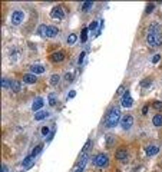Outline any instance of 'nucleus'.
<instances>
[{
  "label": "nucleus",
  "mask_w": 162,
  "mask_h": 172,
  "mask_svg": "<svg viewBox=\"0 0 162 172\" xmlns=\"http://www.w3.org/2000/svg\"><path fill=\"white\" fill-rule=\"evenodd\" d=\"M132 125H134V116H132V115H129V113L124 115L122 119H121V126H122L125 130H128V129L132 128Z\"/></svg>",
  "instance_id": "obj_5"
},
{
  "label": "nucleus",
  "mask_w": 162,
  "mask_h": 172,
  "mask_svg": "<svg viewBox=\"0 0 162 172\" xmlns=\"http://www.w3.org/2000/svg\"><path fill=\"white\" fill-rule=\"evenodd\" d=\"M49 132H50V130H49L48 126H45V128H42V135H49Z\"/></svg>",
  "instance_id": "obj_36"
},
{
  "label": "nucleus",
  "mask_w": 162,
  "mask_h": 172,
  "mask_svg": "<svg viewBox=\"0 0 162 172\" xmlns=\"http://www.w3.org/2000/svg\"><path fill=\"white\" fill-rule=\"evenodd\" d=\"M152 125L155 126V128H159V126H162V115H161V113L153 115V118H152Z\"/></svg>",
  "instance_id": "obj_15"
},
{
  "label": "nucleus",
  "mask_w": 162,
  "mask_h": 172,
  "mask_svg": "<svg viewBox=\"0 0 162 172\" xmlns=\"http://www.w3.org/2000/svg\"><path fill=\"white\" fill-rule=\"evenodd\" d=\"M115 158L121 161V162H126L128 161V151L126 148H119L116 149V152H115Z\"/></svg>",
  "instance_id": "obj_10"
},
{
  "label": "nucleus",
  "mask_w": 162,
  "mask_h": 172,
  "mask_svg": "<svg viewBox=\"0 0 162 172\" xmlns=\"http://www.w3.org/2000/svg\"><path fill=\"white\" fill-rule=\"evenodd\" d=\"M42 149H43V145H42V144H40V145H38V146H36V148L33 149V152H32V154H30V155H32V156H33V158H34V156H38V155L40 154V152H42Z\"/></svg>",
  "instance_id": "obj_26"
},
{
  "label": "nucleus",
  "mask_w": 162,
  "mask_h": 172,
  "mask_svg": "<svg viewBox=\"0 0 162 172\" xmlns=\"http://www.w3.org/2000/svg\"><path fill=\"white\" fill-rule=\"evenodd\" d=\"M46 32H48V26L40 24V26L38 27V35L39 36H46Z\"/></svg>",
  "instance_id": "obj_23"
},
{
  "label": "nucleus",
  "mask_w": 162,
  "mask_h": 172,
  "mask_svg": "<svg viewBox=\"0 0 162 172\" xmlns=\"http://www.w3.org/2000/svg\"><path fill=\"white\" fill-rule=\"evenodd\" d=\"M50 16H52V19L62 20V19H65L66 13H65V9H63L62 6H56V7H53V9H52V12H50Z\"/></svg>",
  "instance_id": "obj_6"
},
{
  "label": "nucleus",
  "mask_w": 162,
  "mask_h": 172,
  "mask_svg": "<svg viewBox=\"0 0 162 172\" xmlns=\"http://www.w3.org/2000/svg\"><path fill=\"white\" fill-rule=\"evenodd\" d=\"M92 163L98 168H105L109 163V156L106 154H98L92 158Z\"/></svg>",
  "instance_id": "obj_3"
},
{
  "label": "nucleus",
  "mask_w": 162,
  "mask_h": 172,
  "mask_svg": "<svg viewBox=\"0 0 162 172\" xmlns=\"http://www.w3.org/2000/svg\"><path fill=\"white\" fill-rule=\"evenodd\" d=\"M153 10H155V5H153V3H148V5H146V9H145V13L151 14Z\"/></svg>",
  "instance_id": "obj_28"
},
{
  "label": "nucleus",
  "mask_w": 162,
  "mask_h": 172,
  "mask_svg": "<svg viewBox=\"0 0 162 172\" xmlns=\"http://www.w3.org/2000/svg\"><path fill=\"white\" fill-rule=\"evenodd\" d=\"M158 152H159V148L155 146V145H149V146L145 148V154L148 155V156H153V155H157Z\"/></svg>",
  "instance_id": "obj_13"
},
{
  "label": "nucleus",
  "mask_w": 162,
  "mask_h": 172,
  "mask_svg": "<svg viewBox=\"0 0 162 172\" xmlns=\"http://www.w3.org/2000/svg\"><path fill=\"white\" fill-rule=\"evenodd\" d=\"M49 60L52 63H60V62L65 60V52L63 50H59V52H55L52 55L49 56Z\"/></svg>",
  "instance_id": "obj_9"
},
{
  "label": "nucleus",
  "mask_w": 162,
  "mask_h": 172,
  "mask_svg": "<svg viewBox=\"0 0 162 172\" xmlns=\"http://www.w3.org/2000/svg\"><path fill=\"white\" fill-rule=\"evenodd\" d=\"M159 60H161V55H155L152 57V63H153V65H155V63H158Z\"/></svg>",
  "instance_id": "obj_34"
},
{
  "label": "nucleus",
  "mask_w": 162,
  "mask_h": 172,
  "mask_svg": "<svg viewBox=\"0 0 162 172\" xmlns=\"http://www.w3.org/2000/svg\"><path fill=\"white\" fill-rule=\"evenodd\" d=\"M146 42L151 47H159L162 45V35L159 32H148Z\"/></svg>",
  "instance_id": "obj_2"
},
{
  "label": "nucleus",
  "mask_w": 162,
  "mask_h": 172,
  "mask_svg": "<svg viewBox=\"0 0 162 172\" xmlns=\"http://www.w3.org/2000/svg\"><path fill=\"white\" fill-rule=\"evenodd\" d=\"M121 119H122L121 118V108L113 106L109 111V113L106 115V119H105L106 128H115L121 122Z\"/></svg>",
  "instance_id": "obj_1"
},
{
  "label": "nucleus",
  "mask_w": 162,
  "mask_h": 172,
  "mask_svg": "<svg viewBox=\"0 0 162 172\" xmlns=\"http://www.w3.org/2000/svg\"><path fill=\"white\" fill-rule=\"evenodd\" d=\"M2 88L3 89H10L12 88V80L7 78H2Z\"/></svg>",
  "instance_id": "obj_19"
},
{
  "label": "nucleus",
  "mask_w": 162,
  "mask_h": 172,
  "mask_svg": "<svg viewBox=\"0 0 162 172\" xmlns=\"http://www.w3.org/2000/svg\"><path fill=\"white\" fill-rule=\"evenodd\" d=\"M91 145H92V141L89 139L88 142H86L85 145H83V148H82V151H81V155H85L88 151H89V148H91Z\"/></svg>",
  "instance_id": "obj_25"
},
{
  "label": "nucleus",
  "mask_w": 162,
  "mask_h": 172,
  "mask_svg": "<svg viewBox=\"0 0 162 172\" xmlns=\"http://www.w3.org/2000/svg\"><path fill=\"white\" fill-rule=\"evenodd\" d=\"M48 112H45V111H39V112H36V115H34V119L36 121H43V119H46L48 118Z\"/></svg>",
  "instance_id": "obj_18"
},
{
  "label": "nucleus",
  "mask_w": 162,
  "mask_h": 172,
  "mask_svg": "<svg viewBox=\"0 0 162 172\" xmlns=\"http://www.w3.org/2000/svg\"><path fill=\"white\" fill-rule=\"evenodd\" d=\"M88 33H89V27H83V29H82V35H81L82 43H86V40H88Z\"/></svg>",
  "instance_id": "obj_21"
},
{
  "label": "nucleus",
  "mask_w": 162,
  "mask_h": 172,
  "mask_svg": "<svg viewBox=\"0 0 162 172\" xmlns=\"http://www.w3.org/2000/svg\"><path fill=\"white\" fill-rule=\"evenodd\" d=\"M88 161H89V158H88V155H86V154L85 155H79V159H77L76 167H75L73 172H83V169H85Z\"/></svg>",
  "instance_id": "obj_4"
},
{
  "label": "nucleus",
  "mask_w": 162,
  "mask_h": 172,
  "mask_svg": "<svg viewBox=\"0 0 162 172\" xmlns=\"http://www.w3.org/2000/svg\"><path fill=\"white\" fill-rule=\"evenodd\" d=\"M59 80H60V76H59V75H52V76H50V85H52V86H57V85H59Z\"/></svg>",
  "instance_id": "obj_22"
},
{
  "label": "nucleus",
  "mask_w": 162,
  "mask_h": 172,
  "mask_svg": "<svg viewBox=\"0 0 162 172\" xmlns=\"http://www.w3.org/2000/svg\"><path fill=\"white\" fill-rule=\"evenodd\" d=\"M152 106H153V109H157V111H162V102H161V101H157V102H153Z\"/></svg>",
  "instance_id": "obj_30"
},
{
  "label": "nucleus",
  "mask_w": 162,
  "mask_h": 172,
  "mask_svg": "<svg viewBox=\"0 0 162 172\" xmlns=\"http://www.w3.org/2000/svg\"><path fill=\"white\" fill-rule=\"evenodd\" d=\"M29 72H30V73H33V75H42V73H45V66L32 65V66H29Z\"/></svg>",
  "instance_id": "obj_11"
},
{
  "label": "nucleus",
  "mask_w": 162,
  "mask_h": 172,
  "mask_svg": "<svg viewBox=\"0 0 162 172\" xmlns=\"http://www.w3.org/2000/svg\"><path fill=\"white\" fill-rule=\"evenodd\" d=\"M12 92H14V93H17L20 90V82L19 80H12Z\"/></svg>",
  "instance_id": "obj_20"
},
{
  "label": "nucleus",
  "mask_w": 162,
  "mask_h": 172,
  "mask_svg": "<svg viewBox=\"0 0 162 172\" xmlns=\"http://www.w3.org/2000/svg\"><path fill=\"white\" fill-rule=\"evenodd\" d=\"M23 82L27 85H33L38 82V78H36V75H33V73H26L23 76Z\"/></svg>",
  "instance_id": "obj_12"
},
{
  "label": "nucleus",
  "mask_w": 162,
  "mask_h": 172,
  "mask_svg": "<svg viewBox=\"0 0 162 172\" xmlns=\"http://www.w3.org/2000/svg\"><path fill=\"white\" fill-rule=\"evenodd\" d=\"M57 33H59V29L56 26H48V32H46V36L48 37H55L57 36Z\"/></svg>",
  "instance_id": "obj_16"
},
{
  "label": "nucleus",
  "mask_w": 162,
  "mask_h": 172,
  "mask_svg": "<svg viewBox=\"0 0 162 172\" xmlns=\"http://www.w3.org/2000/svg\"><path fill=\"white\" fill-rule=\"evenodd\" d=\"M92 6H93L92 2H85V3L82 5V12H89V10L92 9Z\"/></svg>",
  "instance_id": "obj_24"
},
{
  "label": "nucleus",
  "mask_w": 162,
  "mask_h": 172,
  "mask_svg": "<svg viewBox=\"0 0 162 172\" xmlns=\"http://www.w3.org/2000/svg\"><path fill=\"white\" fill-rule=\"evenodd\" d=\"M75 95H76V92H75V90H70V92H69V96H67V99L75 98Z\"/></svg>",
  "instance_id": "obj_37"
},
{
  "label": "nucleus",
  "mask_w": 162,
  "mask_h": 172,
  "mask_svg": "<svg viewBox=\"0 0 162 172\" xmlns=\"http://www.w3.org/2000/svg\"><path fill=\"white\" fill-rule=\"evenodd\" d=\"M22 165H23V167L26 168V169H27V168H30L32 165H33V156H32V155L26 156V158H24V161L22 162Z\"/></svg>",
  "instance_id": "obj_17"
},
{
  "label": "nucleus",
  "mask_w": 162,
  "mask_h": 172,
  "mask_svg": "<svg viewBox=\"0 0 162 172\" xmlns=\"http://www.w3.org/2000/svg\"><path fill=\"white\" fill-rule=\"evenodd\" d=\"M42 108H43V99L42 98H36L34 99V102H33V105H32V111L39 112Z\"/></svg>",
  "instance_id": "obj_14"
},
{
  "label": "nucleus",
  "mask_w": 162,
  "mask_h": 172,
  "mask_svg": "<svg viewBox=\"0 0 162 172\" xmlns=\"http://www.w3.org/2000/svg\"><path fill=\"white\" fill-rule=\"evenodd\" d=\"M2 172H9V168L6 167L5 163H3V165H2Z\"/></svg>",
  "instance_id": "obj_39"
},
{
  "label": "nucleus",
  "mask_w": 162,
  "mask_h": 172,
  "mask_svg": "<svg viewBox=\"0 0 162 172\" xmlns=\"http://www.w3.org/2000/svg\"><path fill=\"white\" fill-rule=\"evenodd\" d=\"M125 92H126V90H125V86L122 85V86H119V88H118V92H116V95H121V93L124 95Z\"/></svg>",
  "instance_id": "obj_35"
},
{
  "label": "nucleus",
  "mask_w": 162,
  "mask_h": 172,
  "mask_svg": "<svg viewBox=\"0 0 162 172\" xmlns=\"http://www.w3.org/2000/svg\"><path fill=\"white\" fill-rule=\"evenodd\" d=\"M83 57H85V52H82L81 56H79V63H82V62H83Z\"/></svg>",
  "instance_id": "obj_38"
},
{
  "label": "nucleus",
  "mask_w": 162,
  "mask_h": 172,
  "mask_svg": "<svg viewBox=\"0 0 162 172\" xmlns=\"http://www.w3.org/2000/svg\"><path fill=\"white\" fill-rule=\"evenodd\" d=\"M76 40H77V36L75 35V33H70V35L67 36V43H69V45H73V43H76Z\"/></svg>",
  "instance_id": "obj_27"
},
{
  "label": "nucleus",
  "mask_w": 162,
  "mask_h": 172,
  "mask_svg": "<svg viewBox=\"0 0 162 172\" xmlns=\"http://www.w3.org/2000/svg\"><path fill=\"white\" fill-rule=\"evenodd\" d=\"M98 27V20H93L91 24H89V30H95Z\"/></svg>",
  "instance_id": "obj_33"
},
{
  "label": "nucleus",
  "mask_w": 162,
  "mask_h": 172,
  "mask_svg": "<svg viewBox=\"0 0 162 172\" xmlns=\"http://www.w3.org/2000/svg\"><path fill=\"white\" fill-rule=\"evenodd\" d=\"M65 80H66L67 83H72V82H73V75L72 73H65Z\"/></svg>",
  "instance_id": "obj_31"
},
{
  "label": "nucleus",
  "mask_w": 162,
  "mask_h": 172,
  "mask_svg": "<svg viewBox=\"0 0 162 172\" xmlns=\"http://www.w3.org/2000/svg\"><path fill=\"white\" fill-rule=\"evenodd\" d=\"M151 83H152V80L149 79V78H146L145 80L141 82V86H142V88H148V86H151Z\"/></svg>",
  "instance_id": "obj_29"
},
{
  "label": "nucleus",
  "mask_w": 162,
  "mask_h": 172,
  "mask_svg": "<svg viewBox=\"0 0 162 172\" xmlns=\"http://www.w3.org/2000/svg\"><path fill=\"white\" fill-rule=\"evenodd\" d=\"M23 19H24V13L22 10H14L13 14H12V23L14 26H19V24H22Z\"/></svg>",
  "instance_id": "obj_8"
},
{
  "label": "nucleus",
  "mask_w": 162,
  "mask_h": 172,
  "mask_svg": "<svg viewBox=\"0 0 162 172\" xmlns=\"http://www.w3.org/2000/svg\"><path fill=\"white\" fill-rule=\"evenodd\" d=\"M146 112H148V106L142 108V113H143V115H146Z\"/></svg>",
  "instance_id": "obj_40"
},
{
  "label": "nucleus",
  "mask_w": 162,
  "mask_h": 172,
  "mask_svg": "<svg viewBox=\"0 0 162 172\" xmlns=\"http://www.w3.org/2000/svg\"><path fill=\"white\" fill-rule=\"evenodd\" d=\"M121 105L124 108H131L134 105V99H132V95H131L129 90H126V92L122 95V98H121Z\"/></svg>",
  "instance_id": "obj_7"
},
{
  "label": "nucleus",
  "mask_w": 162,
  "mask_h": 172,
  "mask_svg": "<svg viewBox=\"0 0 162 172\" xmlns=\"http://www.w3.org/2000/svg\"><path fill=\"white\" fill-rule=\"evenodd\" d=\"M49 105H50V106H55V105H56V98L52 96V95L49 96Z\"/></svg>",
  "instance_id": "obj_32"
}]
</instances>
